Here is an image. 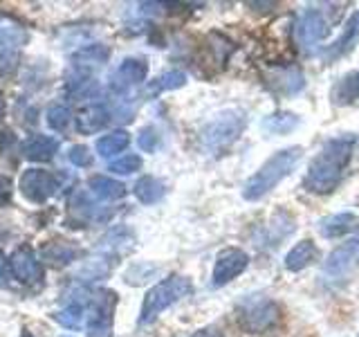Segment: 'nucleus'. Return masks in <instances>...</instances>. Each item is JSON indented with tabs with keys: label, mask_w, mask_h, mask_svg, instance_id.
I'll return each mask as SVG.
<instances>
[{
	"label": "nucleus",
	"mask_w": 359,
	"mask_h": 337,
	"mask_svg": "<svg viewBox=\"0 0 359 337\" xmlns=\"http://www.w3.org/2000/svg\"><path fill=\"white\" fill-rule=\"evenodd\" d=\"M20 194L25 196V200L43 205L50 198H54L61 189V178L48 171V168H27L25 173L20 176Z\"/></svg>",
	"instance_id": "1a4fd4ad"
},
{
	"label": "nucleus",
	"mask_w": 359,
	"mask_h": 337,
	"mask_svg": "<svg viewBox=\"0 0 359 337\" xmlns=\"http://www.w3.org/2000/svg\"><path fill=\"white\" fill-rule=\"evenodd\" d=\"M25 43L27 32L9 16H0V72H7L18 63L20 50Z\"/></svg>",
	"instance_id": "9b49d317"
},
{
	"label": "nucleus",
	"mask_w": 359,
	"mask_h": 337,
	"mask_svg": "<svg viewBox=\"0 0 359 337\" xmlns=\"http://www.w3.org/2000/svg\"><path fill=\"white\" fill-rule=\"evenodd\" d=\"M117 303H119V297L115 290H108V288L90 290L88 308H86L88 337H112Z\"/></svg>",
	"instance_id": "423d86ee"
},
{
	"label": "nucleus",
	"mask_w": 359,
	"mask_h": 337,
	"mask_svg": "<svg viewBox=\"0 0 359 337\" xmlns=\"http://www.w3.org/2000/svg\"><path fill=\"white\" fill-rule=\"evenodd\" d=\"M128 144H130V135L123 128H119L108 135H101L97 140V151L101 157H112V155H119L121 151H126Z\"/></svg>",
	"instance_id": "cd10ccee"
},
{
	"label": "nucleus",
	"mask_w": 359,
	"mask_h": 337,
	"mask_svg": "<svg viewBox=\"0 0 359 337\" xmlns=\"http://www.w3.org/2000/svg\"><path fill=\"white\" fill-rule=\"evenodd\" d=\"M88 189L97 200H119L126 196V185L108 176H93L88 180Z\"/></svg>",
	"instance_id": "393cba45"
},
{
	"label": "nucleus",
	"mask_w": 359,
	"mask_h": 337,
	"mask_svg": "<svg viewBox=\"0 0 359 337\" xmlns=\"http://www.w3.org/2000/svg\"><path fill=\"white\" fill-rule=\"evenodd\" d=\"M247 126V115L238 108L220 110L198 133V146L207 155H220L238 142Z\"/></svg>",
	"instance_id": "7ed1b4c3"
},
{
	"label": "nucleus",
	"mask_w": 359,
	"mask_h": 337,
	"mask_svg": "<svg viewBox=\"0 0 359 337\" xmlns=\"http://www.w3.org/2000/svg\"><path fill=\"white\" fill-rule=\"evenodd\" d=\"M357 216L351 211L344 213H332V216H325L319 220V234L325 236V239H339V236H346L348 232H353L357 227Z\"/></svg>",
	"instance_id": "412c9836"
},
{
	"label": "nucleus",
	"mask_w": 359,
	"mask_h": 337,
	"mask_svg": "<svg viewBox=\"0 0 359 337\" xmlns=\"http://www.w3.org/2000/svg\"><path fill=\"white\" fill-rule=\"evenodd\" d=\"M247 265H250V256L241 247H224L218 252L216 263H213V272H211V286L213 288H222L231 284L233 279H238Z\"/></svg>",
	"instance_id": "f8f14e48"
},
{
	"label": "nucleus",
	"mask_w": 359,
	"mask_h": 337,
	"mask_svg": "<svg viewBox=\"0 0 359 337\" xmlns=\"http://www.w3.org/2000/svg\"><path fill=\"white\" fill-rule=\"evenodd\" d=\"M108 56H110V50L106 45H101V43L83 45V48L72 56L74 77H90V72L97 70V67H101L108 61Z\"/></svg>",
	"instance_id": "f3484780"
},
{
	"label": "nucleus",
	"mask_w": 359,
	"mask_h": 337,
	"mask_svg": "<svg viewBox=\"0 0 359 337\" xmlns=\"http://www.w3.org/2000/svg\"><path fill=\"white\" fill-rule=\"evenodd\" d=\"M236 319L238 326L250 335H263L276 329L280 322V308L274 299L265 295H250L238 301L236 306Z\"/></svg>",
	"instance_id": "39448f33"
},
{
	"label": "nucleus",
	"mask_w": 359,
	"mask_h": 337,
	"mask_svg": "<svg viewBox=\"0 0 359 337\" xmlns=\"http://www.w3.org/2000/svg\"><path fill=\"white\" fill-rule=\"evenodd\" d=\"M72 110L67 108L65 104H54L48 108V112H45V121H48V126L52 131H65L67 126L72 124Z\"/></svg>",
	"instance_id": "c756f323"
},
{
	"label": "nucleus",
	"mask_w": 359,
	"mask_h": 337,
	"mask_svg": "<svg viewBox=\"0 0 359 337\" xmlns=\"http://www.w3.org/2000/svg\"><path fill=\"white\" fill-rule=\"evenodd\" d=\"M357 265H359V234L330 252V256L325 258V263L321 267V275L325 277V281L337 284V281L351 275Z\"/></svg>",
	"instance_id": "9d476101"
},
{
	"label": "nucleus",
	"mask_w": 359,
	"mask_h": 337,
	"mask_svg": "<svg viewBox=\"0 0 359 337\" xmlns=\"http://www.w3.org/2000/svg\"><path fill=\"white\" fill-rule=\"evenodd\" d=\"M294 227H297L294 218L285 211H278V213H274V218L261 230L256 241L261 247H276V245H280V241L287 239V236L294 232Z\"/></svg>",
	"instance_id": "6ab92c4d"
},
{
	"label": "nucleus",
	"mask_w": 359,
	"mask_h": 337,
	"mask_svg": "<svg viewBox=\"0 0 359 337\" xmlns=\"http://www.w3.org/2000/svg\"><path fill=\"white\" fill-rule=\"evenodd\" d=\"M267 86L278 95L292 97L306 88V77L299 65H274L267 70Z\"/></svg>",
	"instance_id": "4468645a"
},
{
	"label": "nucleus",
	"mask_w": 359,
	"mask_h": 337,
	"mask_svg": "<svg viewBox=\"0 0 359 337\" xmlns=\"http://www.w3.org/2000/svg\"><path fill=\"white\" fill-rule=\"evenodd\" d=\"M317 245H314V241L306 239L297 243L292 250L287 252L285 256V267L290 270V272H301V270H306L308 265H312L314 261H317Z\"/></svg>",
	"instance_id": "5701e85b"
},
{
	"label": "nucleus",
	"mask_w": 359,
	"mask_h": 337,
	"mask_svg": "<svg viewBox=\"0 0 359 337\" xmlns=\"http://www.w3.org/2000/svg\"><path fill=\"white\" fill-rule=\"evenodd\" d=\"M194 292V281L184 275H171L162 279L160 284H155L146 297L142 301V310H140V324H151L155 322L160 315L168 308L177 303L180 299L189 297Z\"/></svg>",
	"instance_id": "20e7f679"
},
{
	"label": "nucleus",
	"mask_w": 359,
	"mask_h": 337,
	"mask_svg": "<svg viewBox=\"0 0 359 337\" xmlns=\"http://www.w3.org/2000/svg\"><path fill=\"white\" fill-rule=\"evenodd\" d=\"M149 77V63L142 56L123 59L108 77V88L117 99H126L133 90H137Z\"/></svg>",
	"instance_id": "6e6552de"
},
{
	"label": "nucleus",
	"mask_w": 359,
	"mask_h": 337,
	"mask_svg": "<svg viewBox=\"0 0 359 337\" xmlns=\"http://www.w3.org/2000/svg\"><path fill=\"white\" fill-rule=\"evenodd\" d=\"M81 256V250L70 243V241H54V243H48L43 247V258L48 261L50 265H70L72 261Z\"/></svg>",
	"instance_id": "b1692460"
},
{
	"label": "nucleus",
	"mask_w": 359,
	"mask_h": 337,
	"mask_svg": "<svg viewBox=\"0 0 359 337\" xmlns=\"http://www.w3.org/2000/svg\"><path fill=\"white\" fill-rule=\"evenodd\" d=\"M11 200V180L0 176V205H7Z\"/></svg>",
	"instance_id": "f704fd0d"
},
{
	"label": "nucleus",
	"mask_w": 359,
	"mask_h": 337,
	"mask_svg": "<svg viewBox=\"0 0 359 337\" xmlns=\"http://www.w3.org/2000/svg\"><path fill=\"white\" fill-rule=\"evenodd\" d=\"M133 194L142 205H153V202H160L166 194V185L160 178L155 176H142L133 187Z\"/></svg>",
	"instance_id": "a878e982"
},
{
	"label": "nucleus",
	"mask_w": 359,
	"mask_h": 337,
	"mask_svg": "<svg viewBox=\"0 0 359 337\" xmlns=\"http://www.w3.org/2000/svg\"><path fill=\"white\" fill-rule=\"evenodd\" d=\"M72 209H74L81 218H88V220H101V209L95 205L93 200H90V196L86 194V191H79V194L74 196V200H72Z\"/></svg>",
	"instance_id": "2f4dec72"
},
{
	"label": "nucleus",
	"mask_w": 359,
	"mask_h": 337,
	"mask_svg": "<svg viewBox=\"0 0 359 337\" xmlns=\"http://www.w3.org/2000/svg\"><path fill=\"white\" fill-rule=\"evenodd\" d=\"M20 153L25 155L29 162H50L54 155L59 153V140L52 135H29V138L20 144Z\"/></svg>",
	"instance_id": "a211bd4d"
},
{
	"label": "nucleus",
	"mask_w": 359,
	"mask_h": 337,
	"mask_svg": "<svg viewBox=\"0 0 359 337\" xmlns=\"http://www.w3.org/2000/svg\"><path fill=\"white\" fill-rule=\"evenodd\" d=\"M330 99L334 106H351L359 99V70L344 74L339 81L332 86Z\"/></svg>",
	"instance_id": "4be33fe9"
},
{
	"label": "nucleus",
	"mask_w": 359,
	"mask_h": 337,
	"mask_svg": "<svg viewBox=\"0 0 359 337\" xmlns=\"http://www.w3.org/2000/svg\"><path fill=\"white\" fill-rule=\"evenodd\" d=\"M160 133L155 131V126H144L137 135V146L144 153H153L160 146Z\"/></svg>",
	"instance_id": "473e14b6"
},
{
	"label": "nucleus",
	"mask_w": 359,
	"mask_h": 337,
	"mask_svg": "<svg viewBox=\"0 0 359 337\" xmlns=\"http://www.w3.org/2000/svg\"><path fill=\"white\" fill-rule=\"evenodd\" d=\"M9 272L25 286H39L43 281V263L29 245H18L7 261Z\"/></svg>",
	"instance_id": "ddd939ff"
},
{
	"label": "nucleus",
	"mask_w": 359,
	"mask_h": 337,
	"mask_svg": "<svg viewBox=\"0 0 359 337\" xmlns=\"http://www.w3.org/2000/svg\"><path fill=\"white\" fill-rule=\"evenodd\" d=\"M67 157H70V162L74 166H81V168L93 164V153H90V149L83 144H74L70 149V153H67Z\"/></svg>",
	"instance_id": "72a5a7b5"
},
{
	"label": "nucleus",
	"mask_w": 359,
	"mask_h": 337,
	"mask_svg": "<svg viewBox=\"0 0 359 337\" xmlns=\"http://www.w3.org/2000/svg\"><path fill=\"white\" fill-rule=\"evenodd\" d=\"M110 121H112V110H110L108 104H104V101H93V104H86L74 117L76 131L83 133V135H95L104 126H108Z\"/></svg>",
	"instance_id": "2eb2a0df"
},
{
	"label": "nucleus",
	"mask_w": 359,
	"mask_h": 337,
	"mask_svg": "<svg viewBox=\"0 0 359 337\" xmlns=\"http://www.w3.org/2000/svg\"><path fill=\"white\" fill-rule=\"evenodd\" d=\"M61 337H70V335H61Z\"/></svg>",
	"instance_id": "4c0bfd02"
},
{
	"label": "nucleus",
	"mask_w": 359,
	"mask_h": 337,
	"mask_svg": "<svg viewBox=\"0 0 359 337\" xmlns=\"http://www.w3.org/2000/svg\"><path fill=\"white\" fill-rule=\"evenodd\" d=\"M187 84V74L182 70H168L160 77H155L153 81H149L146 86V95L149 97H157L162 93H168V90H177Z\"/></svg>",
	"instance_id": "bb28decb"
},
{
	"label": "nucleus",
	"mask_w": 359,
	"mask_h": 337,
	"mask_svg": "<svg viewBox=\"0 0 359 337\" xmlns=\"http://www.w3.org/2000/svg\"><path fill=\"white\" fill-rule=\"evenodd\" d=\"M357 146V138L353 133L334 135V138L325 140L319 153L312 157V162L308 164V171L303 176V187L310 194L325 196L339 187L341 178L346 173L348 164L353 160Z\"/></svg>",
	"instance_id": "f257e3e1"
},
{
	"label": "nucleus",
	"mask_w": 359,
	"mask_h": 337,
	"mask_svg": "<svg viewBox=\"0 0 359 337\" xmlns=\"http://www.w3.org/2000/svg\"><path fill=\"white\" fill-rule=\"evenodd\" d=\"M88 297H90V290L83 292V299H72L70 303H65L61 310L52 312V319L59 322L63 329H70V331H79L83 329L86 324V308H88Z\"/></svg>",
	"instance_id": "aec40b11"
},
{
	"label": "nucleus",
	"mask_w": 359,
	"mask_h": 337,
	"mask_svg": "<svg viewBox=\"0 0 359 337\" xmlns=\"http://www.w3.org/2000/svg\"><path fill=\"white\" fill-rule=\"evenodd\" d=\"M301 157H303L301 146H287V149H280L272 157H267L263 166L245 183L243 198L247 202H256L265 198L269 191H274L292 171H294L297 164L301 162Z\"/></svg>",
	"instance_id": "f03ea898"
},
{
	"label": "nucleus",
	"mask_w": 359,
	"mask_h": 337,
	"mask_svg": "<svg viewBox=\"0 0 359 337\" xmlns=\"http://www.w3.org/2000/svg\"><path fill=\"white\" fill-rule=\"evenodd\" d=\"M357 43H359V11H355V14L346 20L341 34L323 50L321 56L328 63H332L337 59H341V56H346L348 52H353V48Z\"/></svg>",
	"instance_id": "dca6fc26"
},
{
	"label": "nucleus",
	"mask_w": 359,
	"mask_h": 337,
	"mask_svg": "<svg viewBox=\"0 0 359 337\" xmlns=\"http://www.w3.org/2000/svg\"><path fill=\"white\" fill-rule=\"evenodd\" d=\"M142 157L135 155V153H126V155H119L117 160H112L108 164V171H112L115 176H133L137 173L142 168Z\"/></svg>",
	"instance_id": "7c9ffc66"
},
{
	"label": "nucleus",
	"mask_w": 359,
	"mask_h": 337,
	"mask_svg": "<svg viewBox=\"0 0 359 337\" xmlns=\"http://www.w3.org/2000/svg\"><path fill=\"white\" fill-rule=\"evenodd\" d=\"M189 337H224V333L218 329V326H205V329H198L196 333H191Z\"/></svg>",
	"instance_id": "c9c22d12"
},
{
	"label": "nucleus",
	"mask_w": 359,
	"mask_h": 337,
	"mask_svg": "<svg viewBox=\"0 0 359 337\" xmlns=\"http://www.w3.org/2000/svg\"><path fill=\"white\" fill-rule=\"evenodd\" d=\"M330 34V25H328V18H325L319 9L308 7L303 9L301 14L297 16L294 22V41L299 45V50L312 56L317 52V48L321 45V41Z\"/></svg>",
	"instance_id": "0eeeda50"
},
{
	"label": "nucleus",
	"mask_w": 359,
	"mask_h": 337,
	"mask_svg": "<svg viewBox=\"0 0 359 337\" xmlns=\"http://www.w3.org/2000/svg\"><path fill=\"white\" fill-rule=\"evenodd\" d=\"M297 126H299V117L294 115V112H287V110H276L263 119V128L274 133V135H287Z\"/></svg>",
	"instance_id": "c85d7f7f"
},
{
	"label": "nucleus",
	"mask_w": 359,
	"mask_h": 337,
	"mask_svg": "<svg viewBox=\"0 0 359 337\" xmlns=\"http://www.w3.org/2000/svg\"><path fill=\"white\" fill-rule=\"evenodd\" d=\"M20 337H34V335H32L29 331H22V333H20Z\"/></svg>",
	"instance_id": "e433bc0d"
}]
</instances>
